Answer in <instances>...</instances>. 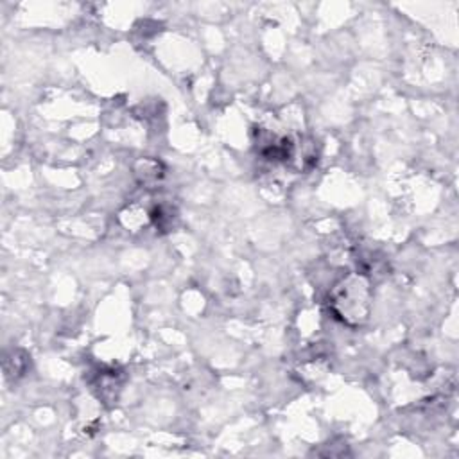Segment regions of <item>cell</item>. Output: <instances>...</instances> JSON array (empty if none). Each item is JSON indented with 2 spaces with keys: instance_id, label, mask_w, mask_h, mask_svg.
Segmentation results:
<instances>
[{
  "instance_id": "1",
  "label": "cell",
  "mask_w": 459,
  "mask_h": 459,
  "mask_svg": "<svg viewBox=\"0 0 459 459\" xmlns=\"http://www.w3.org/2000/svg\"><path fill=\"white\" fill-rule=\"evenodd\" d=\"M371 285L360 273H350L330 290V308L337 319L348 326H360L371 312Z\"/></svg>"
}]
</instances>
